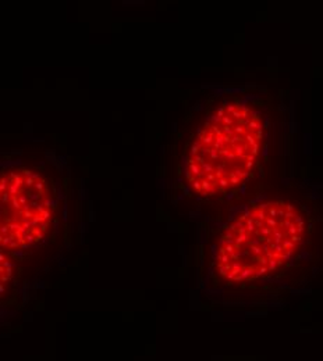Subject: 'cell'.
Masks as SVG:
<instances>
[{"mask_svg": "<svg viewBox=\"0 0 323 361\" xmlns=\"http://www.w3.org/2000/svg\"><path fill=\"white\" fill-rule=\"evenodd\" d=\"M310 233L307 214L291 202L249 206L222 228L213 250V272L234 288L274 279L300 257Z\"/></svg>", "mask_w": 323, "mask_h": 361, "instance_id": "cell-1", "label": "cell"}, {"mask_svg": "<svg viewBox=\"0 0 323 361\" xmlns=\"http://www.w3.org/2000/svg\"><path fill=\"white\" fill-rule=\"evenodd\" d=\"M264 143L261 114L238 102L218 107L201 126L185 156V180L201 197L225 195L252 174Z\"/></svg>", "mask_w": 323, "mask_h": 361, "instance_id": "cell-2", "label": "cell"}, {"mask_svg": "<svg viewBox=\"0 0 323 361\" xmlns=\"http://www.w3.org/2000/svg\"><path fill=\"white\" fill-rule=\"evenodd\" d=\"M10 264H8V260L4 257V253L1 252V285H4L8 279H10Z\"/></svg>", "mask_w": 323, "mask_h": 361, "instance_id": "cell-4", "label": "cell"}, {"mask_svg": "<svg viewBox=\"0 0 323 361\" xmlns=\"http://www.w3.org/2000/svg\"><path fill=\"white\" fill-rule=\"evenodd\" d=\"M53 219L47 180L37 171L16 169L0 180L1 250H23L47 236Z\"/></svg>", "mask_w": 323, "mask_h": 361, "instance_id": "cell-3", "label": "cell"}]
</instances>
